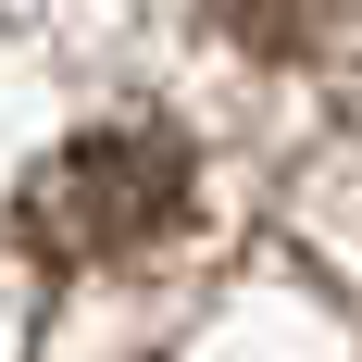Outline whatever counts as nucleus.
<instances>
[{
  "mask_svg": "<svg viewBox=\"0 0 362 362\" xmlns=\"http://www.w3.org/2000/svg\"><path fill=\"white\" fill-rule=\"evenodd\" d=\"M175 200H187V150L163 125H100L25 187V225L50 250H138L150 225H175Z\"/></svg>",
  "mask_w": 362,
  "mask_h": 362,
  "instance_id": "nucleus-1",
  "label": "nucleus"
}]
</instances>
